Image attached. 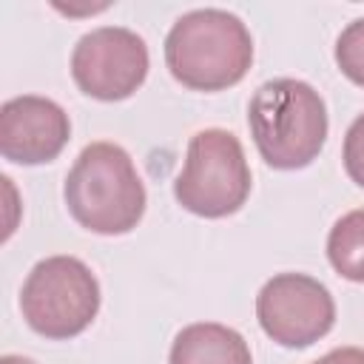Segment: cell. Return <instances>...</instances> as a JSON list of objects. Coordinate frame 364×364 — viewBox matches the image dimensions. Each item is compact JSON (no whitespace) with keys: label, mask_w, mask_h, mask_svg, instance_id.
<instances>
[{"label":"cell","mask_w":364,"mask_h":364,"mask_svg":"<svg viewBox=\"0 0 364 364\" xmlns=\"http://www.w3.org/2000/svg\"><path fill=\"white\" fill-rule=\"evenodd\" d=\"M168 364H253V355L233 327L196 321L176 333Z\"/></svg>","instance_id":"9c48e42d"},{"label":"cell","mask_w":364,"mask_h":364,"mask_svg":"<svg viewBox=\"0 0 364 364\" xmlns=\"http://www.w3.org/2000/svg\"><path fill=\"white\" fill-rule=\"evenodd\" d=\"M71 139V119L60 102L37 94L11 97L0 108V154L14 165H43Z\"/></svg>","instance_id":"ba28073f"},{"label":"cell","mask_w":364,"mask_h":364,"mask_svg":"<svg viewBox=\"0 0 364 364\" xmlns=\"http://www.w3.org/2000/svg\"><path fill=\"white\" fill-rule=\"evenodd\" d=\"M250 136L270 168H307L327 142V108L321 94L293 77L259 85L247 105Z\"/></svg>","instance_id":"3957f363"},{"label":"cell","mask_w":364,"mask_h":364,"mask_svg":"<svg viewBox=\"0 0 364 364\" xmlns=\"http://www.w3.org/2000/svg\"><path fill=\"white\" fill-rule=\"evenodd\" d=\"M336 63L341 74L364 88V17L353 20L336 40Z\"/></svg>","instance_id":"8fae6325"},{"label":"cell","mask_w":364,"mask_h":364,"mask_svg":"<svg viewBox=\"0 0 364 364\" xmlns=\"http://www.w3.org/2000/svg\"><path fill=\"white\" fill-rule=\"evenodd\" d=\"M256 318L267 338L282 347H310L336 324L330 290L307 273H279L256 296Z\"/></svg>","instance_id":"52a82bcc"},{"label":"cell","mask_w":364,"mask_h":364,"mask_svg":"<svg viewBox=\"0 0 364 364\" xmlns=\"http://www.w3.org/2000/svg\"><path fill=\"white\" fill-rule=\"evenodd\" d=\"M0 364H37V361H31V358H26V355H3Z\"/></svg>","instance_id":"5bb4252c"},{"label":"cell","mask_w":364,"mask_h":364,"mask_svg":"<svg viewBox=\"0 0 364 364\" xmlns=\"http://www.w3.org/2000/svg\"><path fill=\"white\" fill-rule=\"evenodd\" d=\"M145 40L122 26H100L82 34L71 51V77L77 88L94 100H128L148 77Z\"/></svg>","instance_id":"8992f818"},{"label":"cell","mask_w":364,"mask_h":364,"mask_svg":"<svg viewBox=\"0 0 364 364\" xmlns=\"http://www.w3.org/2000/svg\"><path fill=\"white\" fill-rule=\"evenodd\" d=\"M26 324L51 341L80 336L100 313V282L77 256H48L31 267L20 290Z\"/></svg>","instance_id":"277c9868"},{"label":"cell","mask_w":364,"mask_h":364,"mask_svg":"<svg viewBox=\"0 0 364 364\" xmlns=\"http://www.w3.org/2000/svg\"><path fill=\"white\" fill-rule=\"evenodd\" d=\"M63 196L74 222L100 236L134 230L148 205L142 176L117 142L85 145L65 176Z\"/></svg>","instance_id":"6da1fadb"},{"label":"cell","mask_w":364,"mask_h":364,"mask_svg":"<svg viewBox=\"0 0 364 364\" xmlns=\"http://www.w3.org/2000/svg\"><path fill=\"white\" fill-rule=\"evenodd\" d=\"M327 259L341 279L364 284V208L344 213L330 228Z\"/></svg>","instance_id":"30bf717a"},{"label":"cell","mask_w":364,"mask_h":364,"mask_svg":"<svg viewBox=\"0 0 364 364\" xmlns=\"http://www.w3.org/2000/svg\"><path fill=\"white\" fill-rule=\"evenodd\" d=\"M250 63L253 37L225 9L188 11L165 37V65L191 91H225L250 71Z\"/></svg>","instance_id":"7a4b0ae2"},{"label":"cell","mask_w":364,"mask_h":364,"mask_svg":"<svg viewBox=\"0 0 364 364\" xmlns=\"http://www.w3.org/2000/svg\"><path fill=\"white\" fill-rule=\"evenodd\" d=\"M341 159H344V171H347V176H350L358 188H364V114L355 117L353 125L347 128Z\"/></svg>","instance_id":"7c38bea8"},{"label":"cell","mask_w":364,"mask_h":364,"mask_svg":"<svg viewBox=\"0 0 364 364\" xmlns=\"http://www.w3.org/2000/svg\"><path fill=\"white\" fill-rule=\"evenodd\" d=\"M313 364H364V350L361 347H336L316 358Z\"/></svg>","instance_id":"4fadbf2b"},{"label":"cell","mask_w":364,"mask_h":364,"mask_svg":"<svg viewBox=\"0 0 364 364\" xmlns=\"http://www.w3.org/2000/svg\"><path fill=\"white\" fill-rule=\"evenodd\" d=\"M250 185L253 179L242 142L225 128H205L188 142L185 168L173 182V196L196 216L222 219L247 202Z\"/></svg>","instance_id":"5b68a950"}]
</instances>
